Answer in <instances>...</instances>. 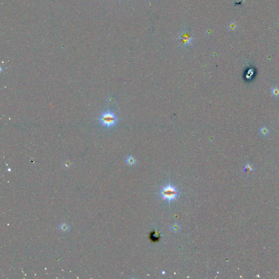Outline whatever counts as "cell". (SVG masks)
<instances>
[{
	"label": "cell",
	"instance_id": "30bf717a",
	"mask_svg": "<svg viewBox=\"0 0 279 279\" xmlns=\"http://www.w3.org/2000/svg\"><path fill=\"white\" fill-rule=\"evenodd\" d=\"M108 99H109V102H112V101H113V100H114V98H112H112L110 97V98Z\"/></svg>",
	"mask_w": 279,
	"mask_h": 279
},
{
	"label": "cell",
	"instance_id": "9c48e42d",
	"mask_svg": "<svg viewBox=\"0 0 279 279\" xmlns=\"http://www.w3.org/2000/svg\"><path fill=\"white\" fill-rule=\"evenodd\" d=\"M272 92L273 94L275 96H279V89L277 88H274L272 90Z\"/></svg>",
	"mask_w": 279,
	"mask_h": 279
},
{
	"label": "cell",
	"instance_id": "277c9868",
	"mask_svg": "<svg viewBox=\"0 0 279 279\" xmlns=\"http://www.w3.org/2000/svg\"><path fill=\"white\" fill-rule=\"evenodd\" d=\"M160 237H161V235L160 234V232L155 230V231H153V232H152V233L150 234V238L152 239V240L154 241V242H156V241H158L160 239Z\"/></svg>",
	"mask_w": 279,
	"mask_h": 279
},
{
	"label": "cell",
	"instance_id": "3957f363",
	"mask_svg": "<svg viewBox=\"0 0 279 279\" xmlns=\"http://www.w3.org/2000/svg\"><path fill=\"white\" fill-rule=\"evenodd\" d=\"M178 40L180 45L183 48L190 46L194 40V36L190 29L187 27L183 28L179 34Z\"/></svg>",
	"mask_w": 279,
	"mask_h": 279
},
{
	"label": "cell",
	"instance_id": "8fae6325",
	"mask_svg": "<svg viewBox=\"0 0 279 279\" xmlns=\"http://www.w3.org/2000/svg\"><path fill=\"white\" fill-rule=\"evenodd\" d=\"M162 274H165V272L164 271H163V272H162Z\"/></svg>",
	"mask_w": 279,
	"mask_h": 279
},
{
	"label": "cell",
	"instance_id": "5b68a950",
	"mask_svg": "<svg viewBox=\"0 0 279 279\" xmlns=\"http://www.w3.org/2000/svg\"><path fill=\"white\" fill-rule=\"evenodd\" d=\"M126 162L128 165H129L130 166H133L136 163V160L135 159L134 157H133L132 156H129L127 158Z\"/></svg>",
	"mask_w": 279,
	"mask_h": 279
},
{
	"label": "cell",
	"instance_id": "6da1fadb",
	"mask_svg": "<svg viewBox=\"0 0 279 279\" xmlns=\"http://www.w3.org/2000/svg\"><path fill=\"white\" fill-rule=\"evenodd\" d=\"M160 195L162 200L166 201L170 204L171 201L177 199L179 195V191L175 187L168 183L161 189L160 191Z\"/></svg>",
	"mask_w": 279,
	"mask_h": 279
},
{
	"label": "cell",
	"instance_id": "8992f818",
	"mask_svg": "<svg viewBox=\"0 0 279 279\" xmlns=\"http://www.w3.org/2000/svg\"><path fill=\"white\" fill-rule=\"evenodd\" d=\"M171 230H172L173 232H178L179 229H180V226L178 224V223H173V225H171Z\"/></svg>",
	"mask_w": 279,
	"mask_h": 279
},
{
	"label": "cell",
	"instance_id": "ba28073f",
	"mask_svg": "<svg viewBox=\"0 0 279 279\" xmlns=\"http://www.w3.org/2000/svg\"><path fill=\"white\" fill-rule=\"evenodd\" d=\"M261 134L265 136L269 134L268 129L266 128H262L261 129Z\"/></svg>",
	"mask_w": 279,
	"mask_h": 279
},
{
	"label": "cell",
	"instance_id": "7a4b0ae2",
	"mask_svg": "<svg viewBox=\"0 0 279 279\" xmlns=\"http://www.w3.org/2000/svg\"><path fill=\"white\" fill-rule=\"evenodd\" d=\"M99 122L104 127L110 128L115 126L117 123L118 119L114 112L107 110L104 112L99 118Z\"/></svg>",
	"mask_w": 279,
	"mask_h": 279
},
{
	"label": "cell",
	"instance_id": "52a82bcc",
	"mask_svg": "<svg viewBox=\"0 0 279 279\" xmlns=\"http://www.w3.org/2000/svg\"><path fill=\"white\" fill-rule=\"evenodd\" d=\"M60 228L63 232H67L69 229V226L65 223H62L60 226Z\"/></svg>",
	"mask_w": 279,
	"mask_h": 279
}]
</instances>
